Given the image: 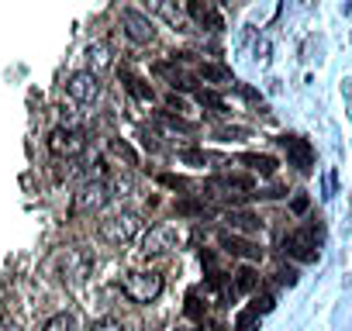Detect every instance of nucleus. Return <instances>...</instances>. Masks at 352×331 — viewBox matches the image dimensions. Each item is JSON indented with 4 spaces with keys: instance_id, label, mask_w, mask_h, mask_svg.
<instances>
[{
    "instance_id": "1",
    "label": "nucleus",
    "mask_w": 352,
    "mask_h": 331,
    "mask_svg": "<svg viewBox=\"0 0 352 331\" xmlns=\"http://www.w3.org/2000/svg\"><path fill=\"white\" fill-rule=\"evenodd\" d=\"M138 231H142V218H138L135 211H114L111 218L100 221V238L111 242V245H124V242H131Z\"/></svg>"
},
{
    "instance_id": "2",
    "label": "nucleus",
    "mask_w": 352,
    "mask_h": 331,
    "mask_svg": "<svg viewBox=\"0 0 352 331\" xmlns=\"http://www.w3.org/2000/svg\"><path fill=\"white\" fill-rule=\"evenodd\" d=\"M162 276L159 273H152V269H142V273H128L124 276V283H121V290H124V297L128 300H135V304H152L159 293H162Z\"/></svg>"
},
{
    "instance_id": "3",
    "label": "nucleus",
    "mask_w": 352,
    "mask_h": 331,
    "mask_svg": "<svg viewBox=\"0 0 352 331\" xmlns=\"http://www.w3.org/2000/svg\"><path fill=\"white\" fill-rule=\"evenodd\" d=\"M107 201H111V194H107V183H104V180H87V183H83V187L73 194L69 214H73V218H80V214H94V211H100Z\"/></svg>"
},
{
    "instance_id": "4",
    "label": "nucleus",
    "mask_w": 352,
    "mask_h": 331,
    "mask_svg": "<svg viewBox=\"0 0 352 331\" xmlns=\"http://www.w3.org/2000/svg\"><path fill=\"white\" fill-rule=\"evenodd\" d=\"M49 152L59 155V159H76L83 148H87V135L80 128H52L49 138H45Z\"/></svg>"
},
{
    "instance_id": "5",
    "label": "nucleus",
    "mask_w": 352,
    "mask_h": 331,
    "mask_svg": "<svg viewBox=\"0 0 352 331\" xmlns=\"http://www.w3.org/2000/svg\"><path fill=\"white\" fill-rule=\"evenodd\" d=\"M52 266H59V279L63 283H80L90 269V259L80 252V249H59L52 255Z\"/></svg>"
},
{
    "instance_id": "6",
    "label": "nucleus",
    "mask_w": 352,
    "mask_h": 331,
    "mask_svg": "<svg viewBox=\"0 0 352 331\" xmlns=\"http://www.w3.org/2000/svg\"><path fill=\"white\" fill-rule=\"evenodd\" d=\"M280 245H283V255H290V259H297V262H314V259H318L314 235H311L307 228H294V231H287Z\"/></svg>"
},
{
    "instance_id": "7",
    "label": "nucleus",
    "mask_w": 352,
    "mask_h": 331,
    "mask_svg": "<svg viewBox=\"0 0 352 331\" xmlns=\"http://www.w3.org/2000/svg\"><path fill=\"white\" fill-rule=\"evenodd\" d=\"M121 28H124V35H128L135 45H148V42H155V25H152V18H145L142 11L124 8V11H121Z\"/></svg>"
},
{
    "instance_id": "8",
    "label": "nucleus",
    "mask_w": 352,
    "mask_h": 331,
    "mask_svg": "<svg viewBox=\"0 0 352 331\" xmlns=\"http://www.w3.org/2000/svg\"><path fill=\"white\" fill-rule=\"evenodd\" d=\"M66 93L76 100V104H94L100 97V80L94 69H83V73H73L69 83H66Z\"/></svg>"
},
{
    "instance_id": "9",
    "label": "nucleus",
    "mask_w": 352,
    "mask_h": 331,
    "mask_svg": "<svg viewBox=\"0 0 352 331\" xmlns=\"http://www.w3.org/2000/svg\"><path fill=\"white\" fill-rule=\"evenodd\" d=\"M280 145L287 148L290 166H297L300 173H311V170H314V148L307 145V138H300V135H283Z\"/></svg>"
},
{
    "instance_id": "10",
    "label": "nucleus",
    "mask_w": 352,
    "mask_h": 331,
    "mask_svg": "<svg viewBox=\"0 0 352 331\" xmlns=\"http://www.w3.org/2000/svg\"><path fill=\"white\" fill-rule=\"evenodd\" d=\"M218 245H221V252L239 255V259H245V262H259V259H263V249H259L256 242L242 238L239 231H221V235H218Z\"/></svg>"
},
{
    "instance_id": "11",
    "label": "nucleus",
    "mask_w": 352,
    "mask_h": 331,
    "mask_svg": "<svg viewBox=\"0 0 352 331\" xmlns=\"http://www.w3.org/2000/svg\"><path fill=\"white\" fill-rule=\"evenodd\" d=\"M176 242H180V235H176L173 225H152L148 235L142 238V252H145V255H155V252L176 249Z\"/></svg>"
},
{
    "instance_id": "12",
    "label": "nucleus",
    "mask_w": 352,
    "mask_h": 331,
    "mask_svg": "<svg viewBox=\"0 0 352 331\" xmlns=\"http://www.w3.org/2000/svg\"><path fill=\"white\" fill-rule=\"evenodd\" d=\"M187 11H190V18H194L197 25H204V28H211V32L221 28V14H218V8L211 4V0H187Z\"/></svg>"
},
{
    "instance_id": "13",
    "label": "nucleus",
    "mask_w": 352,
    "mask_h": 331,
    "mask_svg": "<svg viewBox=\"0 0 352 331\" xmlns=\"http://www.w3.org/2000/svg\"><path fill=\"white\" fill-rule=\"evenodd\" d=\"M225 221H228V228L232 231H239V235H256V231H263V221L252 214V211H228L225 214Z\"/></svg>"
},
{
    "instance_id": "14",
    "label": "nucleus",
    "mask_w": 352,
    "mask_h": 331,
    "mask_svg": "<svg viewBox=\"0 0 352 331\" xmlns=\"http://www.w3.org/2000/svg\"><path fill=\"white\" fill-rule=\"evenodd\" d=\"M252 290H259V273L245 262V266H239L235 269V279H232V293H252Z\"/></svg>"
},
{
    "instance_id": "15",
    "label": "nucleus",
    "mask_w": 352,
    "mask_h": 331,
    "mask_svg": "<svg viewBox=\"0 0 352 331\" xmlns=\"http://www.w3.org/2000/svg\"><path fill=\"white\" fill-rule=\"evenodd\" d=\"M148 8L166 21V25H173V28H184V11L173 4V0H148Z\"/></svg>"
},
{
    "instance_id": "16",
    "label": "nucleus",
    "mask_w": 352,
    "mask_h": 331,
    "mask_svg": "<svg viewBox=\"0 0 352 331\" xmlns=\"http://www.w3.org/2000/svg\"><path fill=\"white\" fill-rule=\"evenodd\" d=\"M242 162L249 166L252 173H259V176H276V159L273 155H259V152H245L242 155Z\"/></svg>"
},
{
    "instance_id": "17",
    "label": "nucleus",
    "mask_w": 352,
    "mask_h": 331,
    "mask_svg": "<svg viewBox=\"0 0 352 331\" xmlns=\"http://www.w3.org/2000/svg\"><path fill=\"white\" fill-rule=\"evenodd\" d=\"M121 83L128 87V93H135L138 100H152V87H145L142 76H135L131 69H121Z\"/></svg>"
},
{
    "instance_id": "18",
    "label": "nucleus",
    "mask_w": 352,
    "mask_h": 331,
    "mask_svg": "<svg viewBox=\"0 0 352 331\" xmlns=\"http://www.w3.org/2000/svg\"><path fill=\"white\" fill-rule=\"evenodd\" d=\"M194 100H197L201 107H211L214 114H228L225 97H221V93H214V90H194Z\"/></svg>"
},
{
    "instance_id": "19",
    "label": "nucleus",
    "mask_w": 352,
    "mask_h": 331,
    "mask_svg": "<svg viewBox=\"0 0 352 331\" xmlns=\"http://www.w3.org/2000/svg\"><path fill=\"white\" fill-rule=\"evenodd\" d=\"M87 59H90V69L97 73V69H107L111 66V49L104 45V42H94L90 49H87Z\"/></svg>"
},
{
    "instance_id": "20",
    "label": "nucleus",
    "mask_w": 352,
    "mask_h": 331,
    "mask_svg": "<svg viewBox=\"0 0 352 331\" xmlns=\"http://www.w3.org/2000/svg\"><path fill=\"white\" fill-rule=\"evenodd\" d=\"M197 76L208 80V83H235V80H232V69H225V66H211V62L197 66Z\"/></svg>"
},
{
    "instance_id": "21",
    "label": "nucleus",
    "mask_w": 352,
    "mask_h": 331,
    "mask_svg": "<svg viewBox=\"0 0 352 331\" xmlns=\"http://www.w3.org/2000/svg\"><path fill=\"white\" fill-rule=\"evenodd\" d=\"M180 162L184 166H208V162H221V159L211 155V152H204V148H184L180 152Z\"/></svg>"
},
{
    "instance_id": "22",
    "label": "nucleus",
    "mask_w": 352,
    "mask_h": 331,
    "mask_svg": "<svg viewBox=\"0 0 352 331\" xmlns=\"http://www.w3.org/2000/svg\"><path fill=\"white\" fill-rule=\"evenodd\" d=\"M232 331H259V314H256L252 307L239 310V314H235V324H232Z\"/></svg>"
},
{
    "instance_id": "23",
    "label": "nucleus",
    "mask_w": 352,
    "mask_h": 331,
    "mask_svg": "<svg viewBox=\"0 0 352 331\" xmlns=\"http://www.w3.org/2000/svg\"><path fill=\"white\" fill-rule=\"evenodd\" d=\"M107 194H111V197H118V201H124V197H131V194H135V180H131V176H118V180H111V183H107Z\"/></svg>"
},
{
    "instance_id": "24",
    "label": "nucleus",
    "mask_w": 352,
    "mask_h": 331,
    "mask_svg": "<svg viewBox=\"0 0 352 331\" xmlns=\"http://www.w3.org/2000/svg\"><path fill=\"white\" fill-rule=\"evenodd\" d=\"M42 331H76V317L73 314H56L42 324Z\"/></svg>"
},
{
    "instance_id": "25",
    "label": "nucleus",
    "mask_w": 352,
    "mask_h": 331,
    "mask_svg": "<svg viewBox=\"0 0 352 331\" xmlns=\"http://www.w3.org/2000/svg\"><path fill=\"white\" fill-rule=\"evenodd\" d=\"M111 148H114V155H121V159H124L128 166H135V162H138V155H135V148H131V145H128L124 138H114V141H111Z\"/></svg>"
},
{
    "instance_id": "26",
    "label": "nucleus",
    "mask_w": 352,
    "mask_h": 331,
    "mask_svg": "<svg viewBox=\"0 0 352 331\" xmlns=\"http://www.w3.org/2000/svg\"><path fill=\"white\" fill-rule=\"evenodd\" d=\"M187 314H190L194 321H204V314H208V307L197 300V290H190V293H187Z\"/></svg>"
},
{
    "instance_id": "27",
    "label": "nucleus",
    "mask_w": 352,
    "mask_h": 331,
    "mask_svg": "<svg viewBox=\"0 0 352 331\" xmlns=\"http://www.w3.org/2000/svg\"><path fill=\"white\" fill-rule=\"evenodd\" d=\"M273 307H276V297H273V293H256V300H252V310H256L259 317H263V314H270Z\"/></svg>"
},
{
    "instance_id": "28",
    "label": "nucleus",
    "mask_w": 352,
    "mask_h": 331,
    "mask_svg": "<svg viewBox=\"0 0 352 331\" xmlns=\"http://www.w3.org/2000/svg\"><path fill=\"white\" fill-rule=\"evenodd\" d=\"M90 331H124V324L118 317H100V321L90 324Z\"/></svg>"
},
{
    "instance_id": "29",
    "label": "nucleus",
    "mask_w": 352,
    "mask_h": 331,
    "mask_svg": "<svg viewBox=\"0 0 352 331\" xmlns=\"http://www.w3.org/2000/svg\"><path fill=\"white\" fill-rule=\"evenodd\" d=\"M276 283H280V286H297V269H294V266H283V269L276 273Z\"/></svg>"
},
{
    "instance_id": "30",
    "label": "nucleus",
    "mask_w": 352,
    "mask_h": 331,
    "mask_svg": "<svg viewBox=\"0 0 352 331\" xmlns=\"http://www.w3.org/2000/svg\"><path fill=\"white\" fill-rule=\"evenodd\" d=\"M307 207H311V197H307V194H297V197L290 201V211H294V214H304Z\"/></svg>"
},
{
    "instance_id": "31",
    "label": "nucleus",
    "mask_w": 352,
    "mask_h": 331,
    "mask_svg": "<svg viewBox=\"0 0 352 331\" xmlns=\"http://www.w3.org/2000/svg\"><path fill=\"white\" fill-rule=\"evenodd\" d=\"M159 183H162V187H173V190H187V180L169 176V173H166V176H159Z\"/></svg>"
},
{
    "instance_id": "32",
    "label": "nucleus",
    "mask_w": 352,
    "mask_h": 331,
    "mask_svg": "<svg viewBox=\"0 0 352 331\" xmlns=\"http://www.w3.org/2000/svg\"><path fill=\"white\" fill-rule=\"evenodd\" d=\"M176 214H204V204H176Z\"/></svg>"
},
{
    "instance_id": "33",
    "label": "nucleus",
    "mask_w": 352,
    "mask_h": 331,
    "mask_svg": "<svg viewBox=\"0 0 352 331\" xmlns=\"http://www.w3.org/2000/svg\"><path fill=\"white\" fill-rule=\"evenodd\" d=\"M166 107H169V111H176V114H180V111H184V100L169 93V97H166Z\"/></svg>"
},
{
    "instance_id": "34",
    "label": "nucleus",
    "mask_w": 352,
    "mask_h": 331,
    "mask_svg": "<svg viewBox=\"0 0 352 331\" xmlns=\"http://www.w3.org/2000/svg\"><path fill=\"white\" fill-rule=\"evenodd\" d=\"M0 331H21L14 321H0Z\"/></svg>"
},
{
    "instance_id": "35",
    "label": "nucleus",
    "mask_w": 352,
    "mask_h": 331,
    "mask_svg": "<svg viewBox=\"0 0 352 331\" xmlns=\"http://www.w3.org/2000/svg\"><path fill=\"white\" fill-rule=\"evenodd\" d=\"M180 331H194V328H180Z\"/></svg>"
}]
</instances>
